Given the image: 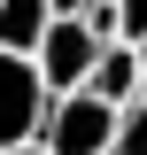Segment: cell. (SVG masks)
<instances>
[{"label":"cell","instance_id":"52a82bcc","mask_svg":"<svg viewBox=\"0 0 147 155\" xmlns=\"http://www.w3.org/2000/svg\"><path fill=\"white\" fill-rule=\"evenodd\" d=\"M116 39H147V0H116Z\"/></svg>","mask_w":147,"mask_h":155},{"label":"cell","instance_id":"30bf717a","mask_svg":"<svg viewBox=\"0 0 147 155\" xmlns=\"http://www.w3.org/2000/svg\"><path fill=\"white\" fill-rule=\"evenodd\" d=\"M16 155H47V147H39V140H23V147H16Z\"/></svg>","mask_w":147,"mask_h":155},{"label":"cell","instance_id":"7a4b0ae2","mask_svg":"<svg viewBox=\"0 0 147 155\" xmlns=\"http://www.w3.org/2000/svg\"><path fill=\"white\" fill-rule=\"evenodd\" d=\"M93 54H101V39H93V23H85V16H47V31H39V47H31L39 78H47V93H70V85H85Z\"/></svg>","mask_w":147,"mask_h":155},{"label":"cell","instance_id":"9c48e42d","mask_svg":"<svg viewBox=\"0 0 147 155\" xmlns=\"http://www.w3.org/2000/svg\"><path fill=\"white\" fill-rule=\"evenodd\" d=\"M47 8H54V16H77V8H85V0H47Z\"/></svg>","mask_w":147,"mask_h":155},{"label":"cell","instance_id":"ba28073f","mask_svg":"<svg viewBox=\"0 0 147 155\" xmlns=\"http://www.w3.org/2000/svg\"><path fill=\"white\" fill-rule=\"evenodd\" d=\"M132 54H139V93H147V39H132Z\"/></svg>","mask_w":147,"mask_h":155},{"label":"cell","instance_id":"3957f363","mask_svg":"<svg viewBox=\"0 0 147 155\" xmlns=\"http://www.w3.org/2000/svg\"><path fill=\"white\" fill-rule=\"evenodd\" d=\"M39 116H47V78H39L31 54L16 47H0V147H23L39 132Z\"/></svg>","mask_w":147,"mask_h":155},{"label":"cell","instance_id":"6da1fadb","mask_svg":"<svg viewBox=\"0 0 147 155\" xmlns=\"http://www.w3.org/2000/svg\"><path fill=\"white\" fill-rule=\"evenodd\" d=\"M31 140H39L47 155H109V140H116V101H101L93 85L47 93V116H39Z\"/></svg>","mask_w":147,"mask_h":155},{"label":"cell","instance_id":"277c9868","mask_svg":"<svg viewBox=\"0 0 147 155\" xmlns=\"http://www.w3.org/2000/svg\"><path fill=\"white\" fill-rule=\"evenodd\" d=\"M85 85H93L101 101H132V93H139V54H132V39H101Z\"/></svg>","mask_w":147,"mask_h":155},{"label":"cell","instance_id":"5b68a950","mask_svg":"<svg viewBox=\"0 0 147 155\" xmlns=\"http://www.w3.org/2000/svg\"><path fill=\"white\" fill-rule=\"evenodd\" d=\"M47 0H0V47H16V54H31L39 31H47Z\"/></svg>","mask_w":147,"mask_h":155},{"label":"cell","instance_id":"8fae6325","mask_svg":"<svg viewBox=\"0 0 147 155\" xmlns=\"http://www.w3.org/2000/svg\"><path fill=\"white\" fill-rule=\"evenodd\" d=\"M0 155H16V147H0Z\"/></svg>","mask_w":147,"mask_h":155},{"label":"cell","instance_id":"8992f818","mask_svg":"<svg viewBox=\"0 0 147 155\" xmlns=\"http://www.w3.org/2000/svg\"><path fill=\"white\" fill-rule=\"evenodd\" d=\"M109 155H147V93L116 101V140H109Z\"/></svg>","mask_w":147,"mask_h":155}]
</instances>
